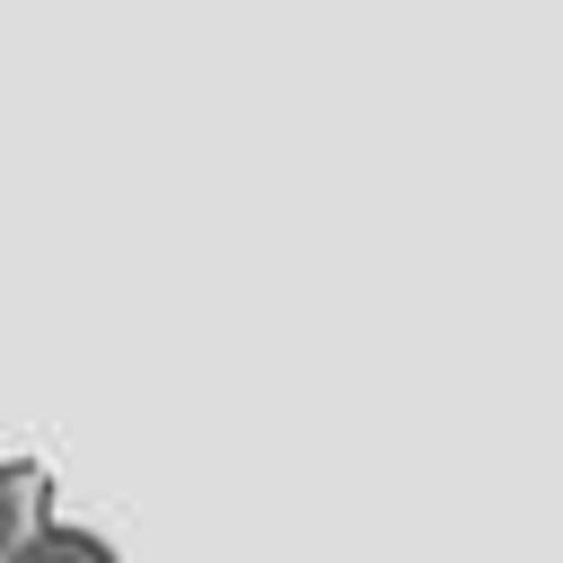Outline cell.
I'll return each mask as SVG.
<instances>
[{
    "instance_id": "obj_1",
    "label": "cell",
    "mask_w": 563,
    "mask_h": 563,
    "mask_svg": "<svg viewBox=\"0 0 563 563\" xmlns=\"http://www.w3.org/2000/svg\"><path fill=\"white\" fill-rule=\"evenodd\" d=\"M9 563H114V554L97 537H79V528H35V537L9 545Z\"/></svg>"
},
{
    "instance_id": "obj_2",
    "label": "cell",
    "mask_w": 563,
    "mask_h": 563,
    "mask_svg": "<svg viewBox=\"0 0 563 563\" xmlns=\"http://www.w3.org/2000/svg\"><path fill=\"white\" fill-rule=\"evenodd\" d=\"M9 545H18V493H9V475H0V563H9Z\"/></svg>"
}]
</instances>
